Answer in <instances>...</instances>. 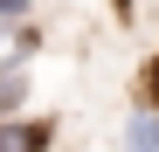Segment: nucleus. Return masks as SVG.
I'll use <instances>...</instances> for the list:
<instances>
[{
  "instance_id": "1",
  "label": "nucleus",
  "mask_w": 159,
  "mask_h": 152,
  "mask_svg": "<svg viewBox=\"0 0 159 152\" xmlns=\"http://www.w3.org/2000/svg\"><path fill=\"white\" fill-rule=\"evenodd\" d=\"M48 145H56V124L48 118H28V111L0 118V152H48Z\"/></svg>"
},
{
  "instance_id": "2",
  "label": "nucleus",
  "mask_w": 159,
  "mask_h": 152,
  "mask_svg": "<svg viewBox=\"0 0 159 152\" xmlns=\"http://www.w3.org/2000/svg\"><path fill=\"white\" fill-rule=\"evenodd\" d=\"M125 152H159V111H152V104H131V118H125Z\"/></svg>"
},
{
  "instance_id": "3",
  "label": "nucleus",
  "mask_w": 159,
  "mask_h": 152,
  "mask_svg": "<svg viewBox=\"0 0 159 152\" xmlns=\"http://www.w3.org/2000/svg\"><path fill=\"white\" fill-rule=\"evenodd\" d=\"M28 111V62H0V118Z\"/></svg>"
},
{
  "instance_id": "4",
  "label": "nucleus",
  "mask_w": 159,
  "mask_h": 152,
  "mask_svg": "<svg viewBox=\"0 0 159 152\" xmlns=\"http://www.w3.org/2000/svg\"><path fill=\"white\" fill-rule=\"evenodd\" d=\"M42 56V28H35V14L28 21H7V62H35Z\"/></svg>"
},
{
  "instance_id": "5",
  "label": "nucleus",
  "mask_w": 159,
  "mask_h": 152,
  "mask_svg": "<svg viewBox=\"0 0 159 152\" xmlns=\"http://www.w3.org/2000/svg\"><path fill=\"white\" fill-rule=\"evenodd\" d=\"M131 97H139V104H152V111H159V48L145 56V69H139V90H131Z\"/></svg>"
},
{
  "instance_id": "6",
  "label": "nucleus",
  "mask_w": 159,
  "mask_h": 152,
  "mask_svg": "<svg viewBox=\"0 0 159 152\" xmlns=\"http://www.w3.org/2000/svg\"><path fill=\"white\" fill-rule=\"evenodd\" d=\"M35 14V0H0V21H28Z\"/></svg>"
}]
</instances>
